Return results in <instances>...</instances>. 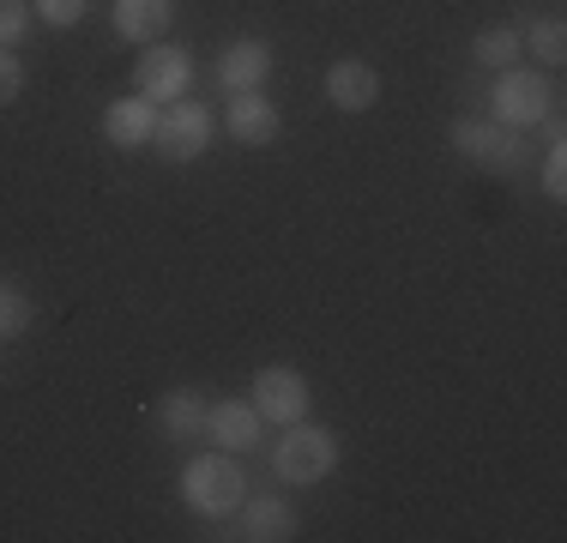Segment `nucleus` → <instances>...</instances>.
I'll use <instances>...</instances> for the list:
<instances>
[{
	"instance_id": "obj_1",
	"label": "nucleus",
	"mask_w": 567,
	"mask_h": 543,
	"mask_svg": "<svg viewBox=\"0 0 567 543\" xmlns=\"http://www.w3.org/2000/svg\"><path fill=\"white\" fill-rule=\"evenodd\" d=\"M241 495H248V478H241L236 453H194L182 465V501L187 513H199V520H229V513L241 508Z\"/></svg>"
},
{
	"instance_id": "obj_2",
	"label": "nucleus",
	"mask_w": 567,
	"mask_h": 543,
	"mask_svg": "<svg viewBox=\"0 0 567 543\" xmlns=\"http://www.w3.org/2000/svg\"><path fill=\"white\" fill-rule=\"evenodd\" d=\"M447 145L489 175H519L532 163V145H525L519 127H502V121H483V115H458L447 127Z\"/></svg>"
},
{
	"instance_id": "obj_3",
	"label": "nucleus",
	"mask_w": 567,
	"mask_h": 543,
	"mask_svg": "<svg viewBox=\"0 0 567 543\" xmlns=\"http://www.w3.org/2000/svg\"><path fill=\"white\" fill-rule=\"evenodd\" d=\"M339 434L332 429H320V423H290L284 429V441L272 447V471L284 483H296V489H308V483H320V478H332L339 471Z\"/></svg>"
},
{
	"instance_id": "obj_4",
	"label": "nucleus",
	"mask_w": 567,
	"mask_h": 543,
	"mask_svg": "<svg viewBox=\"0 0 567 543\" xmlns=\"http://www.w3.org/2000/svg\"><path fill=\"white\" fill-rule=\"evenodd\" d=\"M556 109V85H549L544 73H532V66H507V73H495V91H489V121H502V127H544V115Z\"/></svg>"
},
{
	"instance_id": "obj_5",
	"label": "nucleus",
	"mask_w": 567,
	"mask_h": 543,
	"mask_svg": "<svg viewBox=\"0 0 567 543\" xmlns=\"http://www.w3.org/2000/svg\"><path fill=\"white\" fill-rule=\"evenodd\" d=\"M152 152L164 163H199L212 152V109L194 98H175L157 109V127H152Z\"/></svg>"
},
{
	"instance_id": "obj_6",
	"label": "nucleus",
	"mask_w": 567,
	"mask_h": 543,
	"mask_svg": "<svg viewBox=\"0 0 567 543\" xmlns=\"http://www.w3.org/2000/svg\"><path fill=\"white\" fill-rule=\"evenodd\" d=\"M248 404L260 411V423L290 429V423H302V417H308L315 392H308L302 369H290V362H266V369L254 375V387H248Z\"/></svg>"
},
{
	"instance_id": "obj_7",
	"label": "nucleus",
	"mask_w": 567,
	"mask_h": 543,
	"mask_svg": "<svg viewBox=\"0 0 567 543\" xmlns=\"http://www.w3.org/2000/svg\"><path fill=\"white\" fill-rule=\"evenodd\" d=\"M187 85H194V61H187L182 49H169V43H145V54L133 61V91H140L145 103H175V98H187Z\"/></svg>"
},
{
	"instance_id": "obj_8",
	"label": "nucleus",
	"mask_w": 567,
	"mask_h": 543,
	"mask_svg": "<svg viewBox=\"0 0 567 543\" xmlns=\"http://www.w3.org/2000/svg\"><path fill=\"white\" fill-rule=\"evenodd\" d=\"M327 103L339 115H369L381 103V66L374 61H332L327 66Z\"/></svg>"
},
{
	"instance_id": "obj_9",
	"label": "nucleus",
	"mask_w": 567,
	"mask_h": 543,
	"mask_svg": "<svg viewBox=\"0 0 567 543\" xmlns=\"http://www.w3.org/2000/svg\"><path fill=\"white\" fill-rule=\"evenodd\" d=\"M224 127H229V140L236 145H272L278 133H284V115H278V103L272 98H260V91H236L224 109Z\"/></svg>"
},
{
	"instance_id": "obj_10",
	"label": "nucleus",
	"mask_w": 567,
	"mask_h": 543,
	"mask_svg": "<svg viewBox=\"0 0 567 543\" xmlns=\"http://www.w3.org/2000/svg\"><path fill=\"white\" fill-rule=\"evenodd\" d=\"M272 79V43L266 37H236L224 54H218V85L236 98V91H260Z\"/></svg>"
},
{
	"instance_id": "obj_11",
	"label": "nucleus",
	"mask_w": 567,
	"mask_h": 543,
	"mask_svg": "<svg viewBox=\"0 0 567 543\" xmlns=\"http://www.w3.org/2000/svg\"><path fill=\"white\" fill-rule=\"evenodd\" d=\"M236 513H241V525H236L229 537H248V543H290L296 525H302L284 495H241Z\"/></svg>"
},
{
	"instance_id": "obj_12",
	"label": "nucleus",
	"mask_w": 567,
	"mask_h": 543,
	"mask_svg": "<svg viewBox=\"0 0 567 543\" xmlns=\"http://www.w3.org/2000/svg\"><path fill=\"white\" fill-rule=\"evenodd\" d=\"M199 434H212V447H224V453H254L260 447V411L241 399H218L206 404V429Z\"/></svg>"
},
{
	"instance_id": "obj_13",
	"label": "nucleus",
	"mask_w": 567,
	"mask_h": 543,
	"mask_svg": "<svg viewBox=\"0 0 567 543\" xmlns=\"http://www.w3.org/2000/svg\"><path fill=\"white\" fill-rule=\"evenodd\" d=\"M152 127H157V103H145V98H115L103 109V140H110L115 152H145V145H152Z\"/></svg>"
},
{
	"instance_id": "obj_14",
	"label": "nucleus",
	"mask_w": 567,
	"mask_h": 543,
	"mask_svg": "<svg viewBox=\"0 0 567 543\" xmlns=\"http://www.w3.org/2000/svg\"><path fill=\"white\" fill-rule=\"evenodd\" d=\"M115 37H127V43H164L169 24H175V0H115L110 12Z\"/></svg>"
},
{
	"instance_id": "obj_15",
	"label": "nucleus",
	"mask_w": 567,
	"mask_h": 543,
	"mask_svg": "<svg viewBox=\"0 0 567 543\" xmlns=\"http://www.w3.org/2000/svg\"><path fill=\"white\" fill-rule=\"evenodd\" d=\"M157 429H164V441H194L199 429H206V399H199L194 387H169L164 399L152 404Z\"/></svg>"
},
{
	"instance_id": "obj_16",
	"label": "nucleus",
	"mask_w": 567,
	"mask_h": 543,
	"mask_svg": "<svg viewBox=\"0 0 567 543\" xmlns=\"http://www.w3.org/2000/svg\"><path fill=\"white\" fill-rule=\"evenodd\" d=\"M471 54H477V66H489V73H507V66H519V54H525L519 24H489V31H477Z\"/></svg>"
},
{
	"instance_id": "obj_17",
	"label": "nucleus",
	"mask_w": 567,
	"mask_h": 543,
	"mask_svg": "<svg viewBox=\"0 0 567 543\" xmlns=\"http://www.w3.org/2000/svg\"><path fill=\"white\" fill-rule=\"evenodd\" d=\"M519 37H525V49H532L544 66L567 61V24L556 19V12H549V19H532V31H519Z\"/></svg>"
},
{
	"instance_id": "obj_18",
	"label": "nucleus",
	"mask_w": 567,
	"mask_h": 543,
	"mask_svg": "<svg viewBox=\"0 0 567 543\" xmlns=\"http://www.w3.org/2000/svg\"><path fill=\"white\" fill-rule=\"evenodd\" d=\"M31 320H37V303L12 278H0V338H24Z\"/></svg>"
},
{
	"instance_id": "obj_19",
	"label": "nucleus",
	"mask_w": 567,
	"mask_h": 543,
	"mask_svg": "<svg viewBox=\"0 0 567 543\" xmlns=\"http://www.w3.org/2000/svg\"><path fill=\"white\" fill-rule=\"evenodd\" d=\"M31 0H0V49H19L24 31H31Z\"/></svg>"
},
{
	"instance_id": "obj_20",
	"label": "nucleus",
	"mask_w": 567,
	"mask_h": 543,
	"mask_svg": "<svg viewBox=\"0 0 567 543\" xmlns=\"http://www.w3.org/2000/svg\"><path fill=\"white\" fill-rule=\"evenodd\" d=\"M85 7L91 0H31V12L49 24V31H73V24L85 19Z\"/></svg>"
},
{
	"instance_id": "obj_21",
	"label": "nucleus",
	"mask_w": 567,
	"mask_h": 543,
	"mask_svg": "<svg viewBox=\"0 0 567 543\" xmlns=\"http://www.w3.org/2000/svg\"><path fill=\"white\" fill-rule=\"evenodd\" d=\"M24 98V61L12 49H0V109Z\"/></svg>"
},
{
	"instance_id": "obj_22",
	"label": "nucleus",
	"mask_w": 567,
	"mask_h": 543,
	"mask_svg": "<svg viewBox=\"0 0 567 543\" xmlns=\"http://www.w3.org/2000/svg\"><path fill=\"white\" fill-rule=\"evenodd\" d=\"M544 194L549 199H567V145H549V157H544Z\"/></svg>"
}]
</instances>
